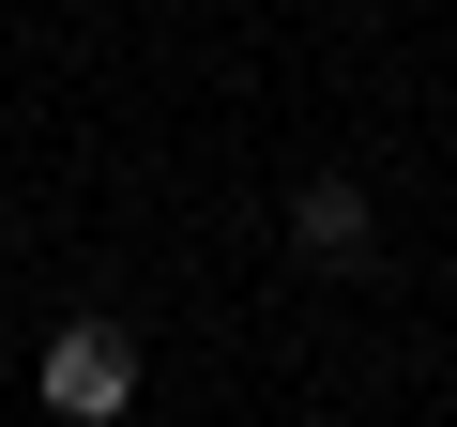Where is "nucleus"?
<instances>
[{
	"instance_id": "1",
	"label": "nucleus",
	"mask_w": 457,
	"mask_h": 427,
	"mask_svg": "<svg viewBox=\"0 0 457 427\" xmlns=\"http://www.w3.org/2000/svg\"><path fill=\"white\" fill-rule=\"evenodd\" d=\"M122 397H137L122 321H62V336H46V412H62V427H122Z\"/></svg>"
},
{
	"instance_id": "2",
	"label": "nucleus",
	"mask_w": 457,
	"mask_h": 427,
	"mask_svg": "<svg viewBox=\"0 0 457 427\" xmlns=\"http://www.w3.org/2000/svg\"><path fill=\"white\" fill-rule=\"evenodd\" d=\"M290 245H305L320 275H366V260H381V230H366V183H336V168H320V183L290 198Z\"/></svg>"
}]
</instances>
